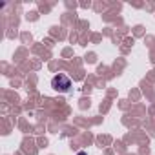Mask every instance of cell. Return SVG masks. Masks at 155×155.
Returning <instances> with one entry per match:
<instances>
[{
	"label": "cell",
	"instance_id": "cell-1",
	"mask_svg": "<svg viewBox=\"0 0 155 155\" xmlns=\"http://www.w3.org/2000/svg\"><path fill=\"white\" fill-rule=\"evenodd\" d=\"M51 88L55 91H58V93H69V90H71V79H69L68 75H64V73H58V75H55L53 79H51Z\"/></svg>",
	"mask_w": 155,
	"mask_h": 155
},
{
	"label": "cell",
	"instance_id": "cell-2",
	"mask_svg": "<svg viewBox=\"0 0 155 155\" xmlns=\"http://www.w3.org/2000/svg\"><path fill=\"white\" fill-rule=\"evenodd\" d=\"M77 155H86V153H84V151H79V153H77Z\"/></svg>",
	"mask_w": 155,
	"mask_h": 155
}]
</instances>
